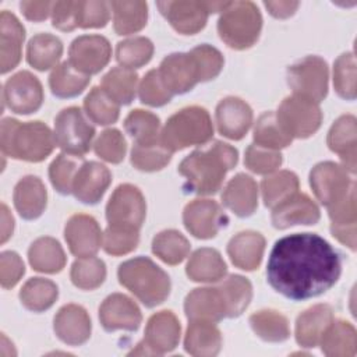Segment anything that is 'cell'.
<instances>
[{
	"label": "cell",
	"instance_id": "74e56055",
	"mask_svg": "<svg viewBox=\"0 0 357 357\" xmlns=\"http://www.w3.org/2000/svg\"><path fill=\"white\" fill-rule=\"evenodd\" d=\"M138 75L124 67L112 68L102 81L103 91L119 105H128L135 96Z\"/></svg>",
	"mask_w": 357,
	"mask_h": 357
},
{
	"label": "cell",
	"instance_id": "ffe728a7",
	"mask_svg": "<svg viewBox=\"0 0 357 357\" xmlns=\"http://www.w3.org/2000/svg\"><path fill=\"white\" fill-rule=\"evenodd\" d=\"M112 181L110 172L98 162H85L78 169L71 192L84 204H96Z\"/></svg>",
	"mask_w": 357,
	"mask_h": 357
},
{
	"label": "cell",
	"instance_id": "d6986e66",
	"mask_svg": "<svg viewBox=\"0 0 357 357\" xmlns=\"http://www.w3.org/2000/svg\"><path fill=\"white\" fill-rule=\"evenodd\" d=\"M99 319L102 326L109 332L116 329L137 331L142 321V315L130 297L114 293L102 303L99 308Z\"/></svg>",
	"mask_w": 357,
	"mask_h": 357
},
{
	"label": "cell",
	"instance_id": "4fadbf2b",
	"mask_svg": "<svg viewBox=\"0 0 357 357\" xmlns=\"http://www.w3.org/2000/svg\"><path fill=\"white\" fill-rule=\"evenodd\" d=\"M3 96L14 113L29 114L40 107L43 89L35 75L29 71H20L6 82Z\"/></svg>",
	"mask_w": 357,
	"mask_h": 357
},
{
	"label": "cell",
	"instance_id": "9a60e30c",
	"mask_svg": "<svg viewBox=\"0 0 357 357\" xmlns=\"http://www.w3.org/2000/svg\"><path fill=\"white\" fill-rule=\"evenodd\" d=\"M187 230L198 238H211L226 225L227 218L219 204L212 199H195L183 212Z\"/></svg>",
	"mask_w": 357,
	"mask_h": 357
},
{
	"label": "cell",
	"instance_id": "681fc988",
	"mask_svg": "<svg viewBox=\"0 0 357 357\" xmlns=\"http://www.w3.org/2000/svg\"><path fill=\"white\" fill-rule=\"evenodd\" d=\"M70 276L77 287L84 290H92L103 283L106 278V266L103 261L98 258H81L73 264Z\"/></svg>",
	"mask_w": 357,
	"mask_h": 357
},
{
	"label": "cell",
	"instance_id": "277c9868",
	"mask_svg": "<svg viewBox=\"0 0 357 357\" xmlns=\"http://www.w3.org/2000/svg\"><path fill=\"white\" fill-rule=\"evenodd\" d=\"M117 273L120 283L146 307L163 303L170 293L167 273L149 258L128 259L120 265Z\"/></svg>",
	"mask_w": 357,
	"mask_h": 357
},
{
	"label": "cell",
	"instance_id": "6125c7cd",
	"mask_svg": "<svg viewBox=\"0 0 357 357\" xmlns=\"http://www.w3.org/2000/svg\"><path fill=\"white\" fill-rule=\"evenodd\" d=\"M53 26L60 31H73L78 26V1H56L52 10Z\"/></svg>",
	"mask_w": 357,
	"mask_h": 357
},
{
	"label": "cell",
	"instance_id": "9c48e42d",
	"mask_svg": "<svg viewBox=\"0 0 357 357\" xmlns=\"http://www.w3.org/2000/svg\"><path fill=\"white\" fill-rule=\"evenodd\" d=\"M229 3L220 1H159L160 13L180 33L192 35L201 31L209 13L223 11Z\"/></svg>",
	"mask_w": 357,
	"mask_h": 357
},
{
	"label": "cell",
	"instance_id": "2e32d148",
	"mask_svg": "<svg viewBox=\"0 0 357 357\" xmlns=\"http://www.w3.org/2000/svg\"><path fill=\"white\" fill-rule=\"evenodd\" d=\"M158 73L172 93L191 91L199 82V74L191 53H173L163 59Z\"/></svg>",
	"mask_w": 357,
	"mask_h": 357
},
{
	"label": "cell",
	"instance_id": "60d3db41",
	"mask_svg": "<svg viewBox=\"0 0 357 357\" xmlns=\"http://www.w3.org/2000/svg\"><path fill=\"white\" fill-rule=\"evenodd\" d=\"M252 331L266 342H283L290 336L286 317L273 310H264L250 317Z\"/></svg>",
	"mask_w": 357,
	"mask_h": 357
},
{
	"label": "cell",
	"instance_id": "5bb4252c",
	"mask_svg": "<svg viewBox=\"0 0 357 357\" xmlns=\"http://www.w3.org/2000/svg\"><path fill=\"white\" fill-rule=\"evenodd\" d=\"M112 49L106 38L100 35H84L70 46V63L82 74L99 73L110 60Z\"/></svg>",
	"mask_w": 357,
	"mask_h": 357
},
{
	"label": "cell",
	"instance_id": "d6a6232c",
	"mask_svg": "<svg viewBox=\"0 0 357 357\" xmlns=\"http://www.w3.org/2000/svg\"><path fill=\"white\" fill-rule=\"evenodd\" d=\"M185 271L194 282H218L226 273V264L216 250L199 248L191 255Z\"/></svg>",
	"mask_w": 357,
	"mask_h": 357
},
{
	"label": "cell",
	"instance_id": "44dd1931",
	"mask_svg": "<svg viewBox=\"0 0 357 357\" xmlns=\"http://www.w3.org/2000/svg\"><path fill=\"white\" fill-rule=\"evenodd\" d=\"M252 123V110L241 99L230 96L219 102L216 107V124L222 135L230 139H241Z\"/></svg>",
	"mask_w": 357,
	"mask_h": 357
},
{
	"label": "cell",
	"instance_id": "c3c4849f",
	"mask_svg": "<svg viewBox=\"0 0 357 357\" xmlns=\"http://www.w3.org/2000/svg\"><path fill=\"white\" fill-rule=\"evenodd\" d=\"M82 165V156L60 153L49 167V177L60 194H70L74 177Z\"/></svg>",
	"mask_w": 357,
	"mask_h": 357
},
{
	"label": "cell",
	"instance_id": "7bdbcfd3",
	"mask_svg": "<svg viewBox=\"0 0 357 357\" xmlns=\"http://www.w3.org/2000/svg\"><path fill=\"white\" fill-rule=\"evenodd\" d=\"M219 290L225 298L229 318L238 317L247 308L252 297L251 283L240 275H231L225 279Z\"/></svg>",
	"mask_w": 357,
	"mask_h": 357
},
{
	"label": "cell",
	"instance_id": "603a6c76",
	"mask_svg": "<svg viewBox=\"0 0 357 357\" xmlns=\"http://www.w3.org/2000/svg\"><path fill=\"white\" fill-rule=\"evenodd\" d=\"M184 310L191 321L216 322L227 317L226 303L219 287L194 289L185 297Z\"/></svg>",
	"mask_w": 357,
	"mask_h": 357
},
{
	"label": "cell",
	"instance_id": "e7e4bbea",
	"mask_svg": "<svg viewBox=\"0 0 357 357\" xmlns=\"http://www.w3.org/2000/svg\"><path fill=\"white\" fill-rule=\"evenodd\" d=\"M331 231L340 243L349 248H356V225H331Z\"/></svg>",
	"mask_w": 357,
	"mask_h": 357
},
{
	"label": "cell",
	"instance_id": "cb8c5ba5",
	"mask_svg": "<svg viewBox=\"0 0 357 357\" xmlns=\"http://www.w3.org/2000/svg\"><path fill=\"white\" fill-rule=\"evenodd\" d=\"M54 332L60 340L71 346L85 343L91 336L88 312L77 304H67L54 317Z\"/></svg>",
	"mask_w": 357,
	"mask_h": 357
},
{
	"label": "cell",
	"instance_id": "003e7915",
	"mask_svg": "<svg viewBox=\"0 0 357 357\" xmlns=\"http://www.w3.org/2000/svg\"><path fill=\"white\" fill-rule=\"evenodd\" d=\"M14 227V219L6 205H1V243H6L11 236Z\"/></svg>",
	"mask_w": 357,
	"mask_h": 357
},
{
	"label": "cell",
	"instance_id": "836d02e7",
	"mask_svg": "<svg viewBox=\"0 0 357 357\" xmlns=\"http://www.w3.org/2000/svg\"><path fill=\"white\" fill-rule=\"evenodd\" d=\"M29 264L38 272L56 273L63 269L66 264V255L59 244L52 237H40L35 240L28 251Z\"/></svg>",
	"mask_w": 357,
	"mask_h": 357
},
{
	"label": "cell",
	"instance_id": "5b68a950",
	"mask_svg": "<svg viewBox=\"0 0 357 357\" xmlns=\"http://www.w3.org/2000/svg\"><path fill=\"white\" fill-rule=\"evenodd\" d=\"M213 127L208 112L198 106L184 107L174 113L160 132V144L170 152L208 142Z\"/></svg>",
	"mask_w": 357,
	"mask_h": 357
},
{
	"label": "cell",
	"instance_id": "680465c9",
	"mask_svg": "<svg viewBox=\"0 0 357 357\" xmlns=\"http://www.w3.org/2000/svg\"><path fill=\"white\" fill-rule=\"evenodd\" d=\"M109 6L105 1H78V26H105L109 21Z\"/></svg>",
	"mask_w": 357,
	"mask_h": 357
},
{
	"label": "cell",
	"instance_id": "7a4b0ae2",
	"mask_svg": "<svg viewBox=\"0 0 357 357\" xmlns=\"http://www.w3.org/2000/svg\"><path fill=\"white\" fill-rule=\"evenodd\" d=\"M237 151L225 142H215L205 151H195L184 158L178 172L187 180V187L197 194L216 192L229 170L237 163Z\"/></svg>",
	"mask_w": 357,
	"mask_h": 357
},
{
	"label": "cell",
	"instance_id": "484cf974",
	"mask_svg": "<svg viewBox=\"0 0 357 357\" xmlns=\"http://www.w3.org/2000/svg\"><path fill=\"white\" fill-rule=\"evenodd\" d=\"M333 321V311L326 304H317L301 312L296 321V340L303 347H315L325 329Z\"/></svg>",
	"mask_w": 357,
	"mask_h": 357
},
{
	"label": "cell",
	"instance_id": "4316f807",
	"mask_svg": "<svg viewBox=\"0 0 357 357\" xmlns=\"http://www.w3.org/2000/svg\"><path fill=\"white\" fill-rule=\"evenodd\" d=\"M222 201L237 216H250L258 205L257 183L247 174H237L225 187Z\"/></svg>",
	"mask_w": 357,
	"mask_h": 357
},
{
	"label": "cell",
	"instance_id": "6f0895ef",
	"mask_svg": "<svg viewBox=\"0 0 357 357\" xmlns=\"http://www.w3.org/2000/svg\"><path fill=\"white\" fill-rule=\"evenodd\" d=\"M173 93L163 84L158 70H151L139 85V99L149 106H162L172 99Z\"/></svg>",
	"mask_w": 357,
	"mask_h": 357
},
{
	"label": "cell",
	"instance_id": "e575fe53",
	"mask_svg": "<svg viewBox=\"0 0 357 357\" xmlns=\"http://www.w3.org/2000/svg\"><path fill=\"white\" fill-rule=\"evenodd\" d=\"M63 53L61 40L50 33L35 35L26 47L28 63L36 70L45 71L53 67Z\"/></svg>",
	"mask_w": 357,
	"mask_h": 357
},
{
	"label": "cell",
	"instance_id": "ab89813d",
	"mask_svg": "<svg viewBox=\"0 0 357 357\" xmlns=\"http://www.w3.org/2000/svg\"><path fill=\"white\" fill-rule=\"evenodd\" d=\"M57 294V286L52 280L33 278L22 286L20 298L25 308L33 312H40L54 304Z\"/></svg>",
	"mask_w": 357,
	"mask_h": 357
},
{
	"label": "cell",
	"instance_id": "f1b7e54d",
	"mask_svg": "<svg viewBox=\"0 0 357 357\" xmlns=\"http://www.w3.org/2000/svg\"><path fill=\"white\" fill-rule=\"evenodd\" d=\"M265 248V238L257 231H241L227 245L231 262L244 271H254L259 266Z\"/></svg>",
	"mask_w": 357,
	"mask_h": 357
},
{
	"label": "cell",
	"instance_id": "91938a15",
	"mask_svg": "<svg viewBox=\"0 0 357 357\" xmlns=\"http://www.w3.org/2000/svg\"><path fill=\"white\" fill-rule=\"evenodd\" d=\"M329 218L332 225H356L357 220V208H356V185L350 188V191L337 201L336 204L328 206Z\"/></svg>",
	"mask_w": 357,
	"mask_h": 357
},
{
	"label": "cell",
	"instance_id": "7dc6e473",
	"mask_svg": "<svg viewBox=\"0 0 357 357\" xmlns=\"http://www.w3.org/2000/svg\"><path fill=\"white\" fill-rule=\"evenodd\" d=\"M153 53V45L148 38L137 36L117 43L116 59L124 68H138L146 64Z\"/></svg>",
	"mask_w": 357,
	"mask_h": 357
},
{
	"label": "cell",
	"instance_id": "3957f363",
	"mask_svg": "<svg viewBox=\"0 0 357 357\" xmlns=\"http://www.w3.org/2000/svg\"><path fill=\"white\" fill-rule=\"evenodd\" d=\"M0 138L4 155L28 162L46 159L56 145L54 135L42 121L20 123L14 119H4Z\"/></svg>",
	"mask_w": 357,
	"mask_h": 357
},
{
	"label": "cell",
	"instance_id": "8d00e7d4",
	"mask_svg": "<svg viewBox=\"0 0 357 357\" xmlns=\"http://www.w3.org/2000/svg\"><path fill=\"white\" fill-rule=\"evenodd\" d=\"M88 84L89 75L74 68L70 61H64L57 66L49 77L50 89L59 98L77 96L86 88Z\"/></svg>",
	"mask_w": 357,
	"mask_h": 357
},
{
	"label": "cell",
	"instance_id": "11a10c76",
	"mask_svg": "<svg viewBox=\"0 0 357 357\" xmlns=\"http://www.w3.org/2000/svg\"><path fill=\"white\" fill-rule=\"evenodd\" d=\"M190 53L195 60L201 82L213 79L220 73L223 67V56L218 49L209 45H201L194 47Z\"/></svg>",
	"mask_w": 357,
	"mask_h": 357
},
{
	"label": "cell",
	"instance_id": "03108f58",
	"mask_svg": "<svg viewBox=\"0 0 357 357\" xmlns=\"http://www.w3.org/2000/svg\"><path fill=\"white\" fill-rule=\"evenodd\" d=\"M265 7L276 18H287L294 14L298 7L297 1H265Z\"/></svg>",
	"mask_w": 357,
	"mask_h": 357
},
{
	"label": "cell",
	"instance_id": "d590c367",
	"mask_svg": "<svg viewBox=\"0 0 357 357\" xmlns=\"http://www.w3.org/2000/svg\"><path fill=\"white\" fill-rule=\"evenodd\" d=\"M114 31L119 35H128L138 32L146 24L148 7L144 1H113Z\"/></svg>",
	"mask_w": 357,
	"mask_h": 357
},
{
	"label": "cell",
	"instance_id": "d4e9b609",
	"mask_svg": "<svg viewBox=\"0 0 357 357\" xmlns=\"http://www.w3.org/2000/svg\"><path fill=\"white\" fill-rule=\"evenodd\" d=\"M24 36V26L17 17L8 11H3L0 15V67L3 74L20 63Z\"/></svg>",
	"mask_w": 357,
	"mask_h": 357
},
{
	"label": "cell",
	"instance_id": "83f0119b",
	"mask_svg": "<svg viewBox=\"0 0 357 357\" xmlns=\"http://www.w3.org/2000/svg\"><path fill=\"white\" fill-rule=\"evenodd\" d=\"M328 145L340 156L344 169L353 173L356 170L357 145V128L354 116L346 114L335 121L328 134Z\"/></svg>",
	"mask_w": 357,
	"mask_h": 357
},
{
	"label": "cell",
	"instance_id": "9f6ffc18",
	"mask_svg": "<svg viewBox=\"0 0 357 357\" xmlns=\"http://www.w3.org/2000/svg\"><path fill=\"white\" fill-rule=\"evenodd\" d=\"M95 152L103 160L120 163L126 155V139L119 130H105L95 142Z\"/></svg>",
	"mask_w": 357,
	"mask_h": 357
},
{
	"label": "cell",
	"instance_id": "f5cc1de1",
	"mask_svg": "<svg viewBox=\"0 0 357 357\" xmlns=\"http://www.w3.org/2000/svg\"><path fill=\"white\" fill-rule=\"evenodd\" d=\"M138 240V229L109 225L103 236V248L107 254L124 255L137 247Z\"/></svg>",
	"mask_w": 357,
	"mask_h": 357
},
{
	"label": "cell",
	"instance_id": "8992f818",
	"mask_svg": "<svg viewBox=\"0 0 357 357\" xmlns=\"http://www.w3.org/2000/svg\"><path fill=\"white\" fill-rule=\"evenodd\" d=\"M261 26L262 17L254 3L234 1L222 11L218 32L227 46L241 50L257 42Z\"/></svg>",
	"mask_w": 357,
	"mask_h": 357
},
{
	"label": "cell",
	"instance_id": "f35d334b",
	"mask_svg": "<svg viewBox=\"0 0 357 357\" xmlns=\"http://www.w3.org/2000/svg\"><path fill=\"white\" fill-rule=\"evenodd\" d=\"M126 131L135 139L137 145H153L160 142L159 119L146 110H132L124 120Z\"/></svg>",
	"mask_w": 357,
	"mask_h": 357
},
{
	"label": "cell",
	"instance_id": "f6af8a7d",
	"mask_svg": "<svg viewBox=\"0 0 357 357\" xmlns=\"http://www.w3.org/2000/svg\"><path fill=\"white\" fill-rule=\"evenodd\" d=\"M86 116L100 126L112 124L119 117V103H116L100 86L92 88L84 100Z\"/></svg>",
	"mask_w": 357,
	"mask_h": 357
},
{
	"label": "cell",
	"instance_id": "52a82bcc",
	"mask_svg": "<svg viewBox=\"0 0 357 357\" xmlns=\"http://www.w3.org/2000/svg\"><path fill=\"white\" fill-rule=\"evenodd\" d=\"M279 126L291 138H307L321 126L322 113L318 103L293 95L286 98L275 114Z\"/></svg>",
	"mask_w": 357,
	"mask_h": 357
},
{
	"label": "cell",
	"instance_id": "1f68e13d",
	"mask_svg": "<svg viewBox=\"0 0 357 357\" xmlns=\"http://www.w3.org/2000/svg\"><path fill=\"white\" fill-rule=\"evenodd\" d=\"M319 342L322 351L329 357H351L356 354V329L346 321H332Z\"/></svg>",
	"mask_w": 357,
	"mask_h": 357
},
{
	"label": "cell",
	"instance_id": "94428289",
	"mask_svg": "<svg viewBox=\"0 0 357 357\" xmlns=\"http://www.w3.org/2000/svg\"><path fill=\"white\" fill-rule=\"evenodd\" d=\"M25 268L18 254L6 251L0 257V282L4 289H10L18 283L24 275Z\"/></svg>",
	"mask_w": 357,
	"mask_h": 357
},
{
	"label": "cell",
	"instance_id": "816d5d0a",
	"mask_svg": "<svg viewBox=\"0 0 357 357\" xmlns=\"http://www.w3.org/2000/svg\"><path fill=\"white\" fill-rule=\"evenodd\" d=\"M333 85L339 96L349 100L356 98V60L353 53H344L335 61Z\"/></svg>",
	"mask_w": 357,
	"mask_h": 357
},
{
	"label": "cell",
	"instance_id": "e0dca14e",
	"mask_svg": "<svg viewBox=\"0 0 357 357\" xmlns=\"http://www.w3.org/2000/svg\"><path fill=\"white\" fill-rule=\"evenodd\" d=\"M180 339V322L172 311H160L152 315L146 324L145 354H163L172 351Z\"/></svg>",
	"mask_w": 357,
	"mask_h": 357
},
{
	"label": "cell",
	"instance_id": "db71d44e",
	"mask_svg": "<svg viewBox=\"0 0 357 357\" xmlns=\"http://www.w3.org/2000/svg\"><path fill=\"white\" fill-rule=\"evenodd\" d=\"M244 163L254 173L268 174L275 172L282 165V155L278 151L254 144L247 148Z\"/></svg>",
	"mask_w": 357,
	"mask_h": 357
},
{
	"label": "cell",
	"instance_id": "ac0fdd59",
	"mask_svg": "<svg viewBox=\"0 0 357 357\" xmlns=\"http://www.w3.org/2000/svg\"><path fill=\"white\" fill-rule=\"evenodd\" d=\"M66 241L70 251L79 257H93L102 243V233L98 222L88 215H74L66 225Z\"/></svg>",
	"mask_w": 357,
	"mask_h": 357
},
{
	"label": "cell",
	"instance_id": "ee69618b",
	"mask_svg": "<svg viewBox=\"0 0 357 357\" xmlns=\"http://www.w3.org/2000/svg\"><path fill=\"white\" fill-rule=\"evenodd\" d=\"M261 190L265 205L275 208L278 204L297 192L298 178L293 172L282 170L271 177H266L261 184Z\"/></svg>",
	"mask_w": 357,
	"mask_h": 357
},
{
	"label": "cell",
	"instance_id": "bcb514c9",
	"mask_svg": "<svg viewBox=\"0 0 357 357\" xmlns=\"http://www.w3.org/2000/svg\"><path fill=\"white\" fill-rule=\"evenodd\" d=\"M291 137H289L283 128L279 126L276 116L271 112L264 113L254 128V141L255 145L262 148L278 151L280 148L287 146L291 142Z\"/></svg>",
	"mask_w": 357,
	"mask_h": 357
},
{
	"label": "cell",
	"instance_id": "ba28073f",
	"mask_svg": "<svg viewBox=\"0 0 357 357\" xmlns=\"http://www.w3.org/2000/svg\"><path fill=\"white\" fill-rule=\"evenodd\" d=\"M93 135L95 128L86 121L79 107H67L54 120V139L66 153L82 156L89 151Z\"/></svg>",
	"mask_w": 357,
	"mask_h": 357
},
{
	"label": "cell",
	"instance_id": "7c38bea8",
	"mask_svg": "<svg viewBox=\"0 0 357 357\" xmlns=\"http://www.w3.org/2000/svg\"><path fill=\"white\" fill-rule=\"evenodd\" d=\"M310 184L315 197L326 206L344 198L354 185L344 166L335 162L318 163L310 173Z\"/></svg>",
	"mask_w": 357,
	"mask_h": 357
},
{
	"label": "cell",
	"instance_id": "7402d4cb",
	"mask_svg": "<svg viewBox=\"0 0 357 357\" xmlns=\"http://www.w3.org/2000/svg\"><path fill=\"white\" fill-rule=\"evenodd\" d=\"M319 220V209L305 194H293L273 208L272 223L276 229L294 225H314Z\"/></svg>",
	"mask_w": 357,
	"mask_h": 357
},
{
	"label": "cell",
	"instance_id": "b9f144b4",
	"mask_svg": "<svg viewBox=\"0 0 357 357\" xmlns=\"http://www.w3.org/2000/svg\"><path fill=\"white\" fill-rule=\"evenodd\" d=\"M152 251L169 265L180 264L190 252L188 240L177 230H163L155 236Z\"/></svg>",
	"mask_w": 357,
	"mask_h": 357
},
{
	"label": "cell",
	"instance_id": "4dcf8cb0",
	"mask_svg": "<svg viewBox=\"0 0 357 357\" xmlns=\"http://www.w3.org/2000/svg\"><path fill=\"white\" fill-rule=\"evenodd\" d=\"M220 347L222 335L213 322L191 321L184 339L187 353L197 357H212L220 351Z\"/></svg>",
	"mask_w": 357,
	"mask_h": 357
},
{
	"label": "cell",
	"instance_id": "8fae6325",
	"mask_svg": "<svg viewBox=\"0 0 357 357\" xmlns=\"http://www.w3.org/2000/svg\"><path fill=\"white\" fill-rule=\"evenodd\" d=\"M145 199L141 191L131 184H121L107 202L106 218L109 225L139 229L145 219Z\"/></svg>",
	"mask_w": 357,
	"mask_h": 357
},
{
	"label": "cell",
	"instance_id": "be15d7a7",
	"mask_svg": "<svg viewBox=\"0 0 357 357\" xmlns=\"http://www.w3.org/2000/svg\"><path fill=\"white\" fill-rule=\"evenodd\" d=\"M53 4L50 1H22L20 7L28 20L43 21L52 13Z\"/></svg>",
	"mask_w": 357,
	"mask_h": 357
},
{
	"label": "cell",
	"instance_id": "6da1fadb",
	"mask_svg": "<svg viewBox=\"0 0 357 357\" xmlns=\"http://www.w3.org/2000/svg\"><path fill=\"white\" fill-rule=\"evenodd\" d=\"M342 262L333 247L312 233L278 240L271 251L269 284L290 300H307L329 290L339 279Z\"/></svg>",
	"mask_w": 357,
	"mask_h": 357
},
{
	"label": "cell",
	"instance_id": "f546056e",
	"mask_svg": "<svg viewBox=\"0 0 357 357\" xmlns=\"http://www.w3.org/2000/svg\"><path fill=\"white\" fill-rule=\"evenodd\" d=\"M46 188L40 178L26 176L14 188V205L24 219H36L46 206Z\"/></svg>",
	"mask_w": 357,
	"mask_h": 357
},
{
	"label": "cell",
	"instance_id": "30bf717a",
	"mask_svg": "<svg viewBox=\"0 0 357 357\" xmlns=\"http://www.w3.org/2000/svg\"><path fill=\"white\" fill-rule=\"evenodd\" d=\"M287 81L294 95L321 102L328 92V66L318 56H307L287 71Z\"/></svg>",
	"mask_w": 357,
	"mask_h": 357
},
{
	"label": "cell",
	"instance_id": "f907efd6",
	"mask_svg": "<svg viewBox=\"0 0 357 357\" xmlns=\"http://www.w3.org/2000/svg\"><path fill=\"white\" fill-rule=\"evenodd\" d=\"M172 158V152L166 149L160 142L153 145H137L134 144L131 151V163L138 170L155 172L163 169Z\"/></svg>",
	"mask_w": 357,
	"mask_h": 357
}]
</instances>
